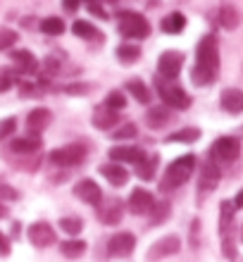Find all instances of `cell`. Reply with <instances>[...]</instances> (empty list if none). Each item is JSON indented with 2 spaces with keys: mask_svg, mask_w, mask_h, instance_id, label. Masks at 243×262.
Returning a JSON list of instances; mask_svg holds the SVG:
<instances>
[{
  "mask_svg": "<svg viewBox=\"0 0 243 262\" xmlns=\"http://www.w3.org/2000/svg\"><path fill=\"white\" fill-rule=\"evenodd\" d=\"M219 74V46L217 36H203L198 48H195V64L191 69V81L195 86H210Z\"/></svg>",
  "mask_w": 243,
  "mask_h": 262,
  "instance_id": "obj_1",
  "label": "cell"
},
{
  "mask_svg": "<svg viewBox=\"0 0 243 262\" xmlns=\"http://www.w3.org/2000/svg\"><path fill=\"white\" fill-rule=\"evenodd\" d=\"M195 172V155H181L167 167L165 177L160 179V191L162 193H169V191H176L179 186H184L191 174Z\"/></svg>",
  "mask_w": 243,
  "mask_h": 262,
  "instance_id": "obj_2",
  "label": "cell"
},
{
  "mask_svg": "<svg viewBox=\"0 0 243 262\" xmlns=\"http://www.w3.org/2000/svg\"><path fill=\"white\" fill-rule=\"evenodd\" d=\"M117 29L124 38H136V41L148 38V34H150V24L146 17L141 12H129V10L117 14Z\"/></svg>",
  "mask_w": 243,
  "mask_h": 262,
  "instance_id": "obj_3",
  "label": "cell"
},
{
  "mask_svg": "<svg viewBox=\"0 0 243 262\" xmlns=\"http://www.w3.org/2000/svg\"><path fill=\"white\" fill-rule=\"evenodd\" d=\"M83 158H86V148L83 145H62V148H55V150L48 155V162L53 167H77L83 162Z\"/></svg>",
  "mask_w": 243,
  "mask_h": 262,
  "instance_id": "obj_4",
  "label": "cell"
},
{
  "mask_svg": "<svg viewBox=\"0 0 243 262\" xmlns=\"http://www.w3.org/2000/svg\"><path fill=\"white\" fill-rule=\"evenodd\" d=\"M241 152V143L238 138L234 136H219L210 148V160H215L217 165L219 162H234Z\"/></svg>",
  "mask_w": 243,
  "mask_h": 262,
  "instance_id": "obj_5",
  "label": "cell"
},
{
  "mask_svg": "<svg viewBox=\"0 0 243 262\" xmlns=\"http://www.w3.org/2000/svg\"><path fill=\"white\" fill-rule=\"evenodd\" d=\"M219 179H222V172H219V165L215 160H208L205 165L201 167V179H198V200H203L205 195H210L219 186Z\"/></svg>",
  "mask_w": 243,
  "mask_h": 262,
  "instance_id": "obj_6",
  "label": "cell"
},
{
  "mask_svg": "<svg viewBox=\"0 0 243 262\" xmlns=\"http://www.w3.org/2000/svg\"><path fill=\"white\" fill-rule=\"evenodd\" d=\"M181 250V238L176 234H169V236H162L158 241L150 246L148 250V260H165V257H172L176 255Z\"/></svg>",
  "mask_w": 243,
  "mask_h": 262,
  "instance_id": "obj_7",
  "label": "cell"
},
{
  "mask_svg": "<svg viewBox=\"0 0 243 262\" xmlns=\"http://www.w3.org/2000/svg\"><path fill=\"white\" fill-rule=\"evenodd\" d=\"M160 98L165 100V105L169 110H186L191 107V98L181 86H174V83H162L160 86Z\"/></svg>",
  "mask_w": 243,
  "mask_h": 262,
  "instance_id": "obj_8",
  "label": "cell"
},
{
  "mask_svg": "<svg viewBox=\"0 0 243 262\" xmlns=\"http://www.w3.org/2000/svg\"><path fill=\"white\" fill-rule=\"evenodd\" d=\"M184 53H179V50H167V53H162L160 60H158V72H160L162 79H176L181 72V67H184Z\"/></svg>",
  "mask_w": 243,
  "mask_h": 262,
  "instance_id": "obj_9",
  "label": "cell"
},
{
  "mask_svg": "<svg viewBox=\"0 0 243 262\" xmlns=\"http://www.w3.org/2000/svg\"><path fill=\"white\" fill-rule=\"evenodd\" d=\"M136 248V236L129 231H119L107 241V253L112 257H129Z\"/></svg>",
  "mask_w": 243,
  "mask_h": 262,
  "instance_id": "obj_10",
  "label": "cell"
},
{
  "mask_svg": "<svg viewBox=\"0 0 243 262\" xmlns=\"http://www.w3.org/2000/svg\"><path fill=\"white\" fill-rule=\"evenodd\" d=\"M29 241L34 243L36 248H48L57 241L55 229L50 227L48 222H36V224L29 227Z\"/></svg>",
  "mask_w": 243,
  "mask_h": 262,
  "instance_id": "obj_11",
  "label": "cell"
},
{
  "mask_svg": "<svg viewBox=\"0 0 243 262\" xmlns=\"http://www.w3.org/2000/svg\"><path fill=\"white\" fill-rule=\"evenodd\" d=\"M126 203H129V210H131V214H148L155 207L153 193H150V191H146V188H134Z\"/></svg>",
  "mask_w": 243,
  "mask_h": 262,
  "instance_id": "obj_12",
  "label": "cell"
},
{
  "mask_svg": "<svg viewBox=\"0 0 243 262\" xmlns=\"http://www.w3.org/2000/svg\"><path fill=\"white\" fill-rule=\"evenodd\" d=\"M74 195L79 200H83L86 205H100V200H103V191L98 186L93 179H81L74 186Z\"/></svg>",
  "mask_w": 243,
  "mask_h": 262,
  "instance_id": "obj_13",
  "label": "cell"
},
{
  "mask_svg": "<svg viewBox=\"0 0 243 262\" xmlns=\"http://www.w3.org/2000/svg\"><path fill=\"white\" fill-rule=\"evenodd\" d=\"M146 158V150L143 148H136V145H115L110 148V160L112 162H129V165H136Z\"/></svg>",
  "mask_w": 243,
  "mask_h": 262,
  "instance_id": "obj_14",
  "label": "cell"
},
{
  "mask_svg": "<svg viewBox=\"0 0 243 262\" xmlns=\"http://www.w3.org/2000/svg\"><path fill=\"white\" fill-rule=\"evenodd\" d=\"M219 105L227 115H243V91L241 89H224L219 96Z\"/></svg>",
  "mask_w": 243,
  "mask_h": 262,
  "instance_id": "obj_15",
  "label": "cell"
},
{
  "mask_svg": "<svg viewBox=\"0 0 243 262\" xmlns=\"http://www.w3.org/2000/svg\"><path fill=\"white\" fill-rule=\"evenodd\" d=\"M172 119H174V115L167 105H153L150 110H146V124L150 129H165Z\"/></svg>",
  "mask_w": 243,
  "mask_h": 262,
  "instance_id": "obj_16",
  "label": "cell"
},
{
  "mask_svg": "<svg viewBox=\"0 0 243 262\" xmlns=\"http://www.w3.org/2000/svg\"><path fill=\"white\" fill-rule=\"evenodd\" d=\"M91 122H93V126L96 129H115V124L119 122V115L115 110H110V107H105V105H98L96 110H93V117H91Z\"/></svg>",
  "mask_w": 243,
  "mask_h": 262,
  "instance_id": "obj_17",
  "label": "cell"
},
{
  "mask_svg": "<svg viewBox=\"0 0 243 262\" xmlns=\"http://www.w3.org/2000/svg\"><path fill=\"white\" fill-rule=\"evenodd\" d=\"M50 122H53V112L48 107H36V110L29 112V117H27V126L34 134H41L43 129H48Z\"/></svg>",
  "mask_w": 243,
  "mask_h": 262,
  "instance_id": "obj_18",
  "label": "cell"
},
{
  "mask_svg": "<svg viewBox=\"0 0 243 262\" xmlns=\"http://www.w3.org/2000/svg\"><path fill=\"white\" fill-rule=\"evenodd\" d=\"M100 174H103L105 179L110 181L115 188L124 186L126 181H129V172H126L124 167H119V162H107V165H100Z\"/></svg>",
  "mask_w": 243,
  "mask_h": 262,
  "instance_id": "obj_19",
  "label": "cell"
},
{
  "mask_svg": "<svg viewBox=\"0 0 243 262\" xmlns=\"http://www.w3.org/2000/svg\"><path fill=\"white\" fill-rule=\"evenodd\" d=\"M122 214H124V203L117 198L100 207V220H103V224H107V227L119 224V222H122Z\"/></svg>",
  "mask_w": 243,
  "mask_h": 262,
  "instance_id": "obj_20",
  "label": "cell"
},
{
  "mask_svg": "<svg viewBox=\"0 0 243 262\" xmlns=\"http://www.w3.org/2000/svg\"><path fill=\"white\" fill-rule=\"evenodd\" d=\"M158 165H160V155L158 152H153V155H146V158L141 160V162H136V177L143 181H150L155 177V172H158Z\"/></svg>",
  "mask_w": 243,
  "mask_h": 262,
  "instance_id": "obj_21",
  "label": "cell"
},
{
  "mask_svg": "<svg viewBox=\"0 0 243 262\" xmlns=\"http://www.w3.org/2000/svg\"><path fill=\"white\" fill-rule=\"evenodd\" d=\"M217 21H219V27L231 31V29H236L241 24V12H238L234 5H222L217 10Z\"/></svg>",
  "mask_w": 243,
  "mask_h": 262,
  "instance_id": "obj_22",
  "label": "cell"
},
{
  "mask_svg": "<svg viewBox=\"0 0 243 262\" xmlns=\"http://www.w3.org/2000/svg\"><path fill=\"white\" fill-rule=\"evenodd\" d=\"M72 31H74V36L77 38H81V41H103V34L98 31L91 21L86 19H77L74 24H72Z\"/></svg>",
  "mask_w": 243,
  "mask_h": 262,
  "instance_id": "obj_23",
  "label": "cell"
},
{
  "mask_svg": "<svg viewBox=\"0 0 243 262\" xmlns=\"http://www.w3.org/2000/svg\"><path fill=\"white\" fill-rule=\"evenodd\" d=\"M126 91H129V93L134 96V100L141 103V105H148L150 100H153V91L148 89L141 79H129V81H126Z\"/></svg>",
  "mask_w": 243,
  "mask_h": 262,
  "instance_id": "obj_24",
  "label": "cell"
},
{
  "mask_svg": "<svg viewBox=\"0 0 243 262\" xmlns=\"http://www.w3.org/2000/svg\"><path fill=\"white\" fill-rule=\"evenodd\" d=\"M10 150L17 152V155H31V152L41 150V138L29 136V138H14L10 143Z\"/></svg>",
  "mask_w": 243,
  "mask_h": 262,
  "instance_id": "obj_25",
  "label": "cell"
},
{
  "mask_svg": "<svg viewBox=\"0 0 243 262\" xmlns=\"http://www.w3.org/2000/svg\"><path fill=\"white\" fill-rule=\"evenodd\" d=\"M234 212H236L234 203H229V200H222V203H219V234L222 236H229Z\"/></svg>",
  "mask_w": 243,
  "mask_h": 262,
  "instance_id": "obj_26",
  "label": "cell"
},
{
  "mask_svg": "<svg viewBox=\"0 0 243 262\" xmlns=\"http://www.w3.org/2000/svg\"><path fill=\"white\" fill-rule=\"evenodd\" d=\"M160 29L165 31V34H181L184 29H186V17L181 12H172V14H167L165 19L160 21Z\"/></svg>",
  "mask_w": 243,
  "mask_h": 262,
  "instance_id": "obj_27",
  "label": "cell"
},
{
  "mask_svg": "<svg viewBox=\"0 0 243 262\" xmlns=\"http://www.w3.org/2000/svg\"><path fill=\"white\" fill-rule=\"evenodd\" d=\"M201 138V129H195V126H186V129H179L165 136V143H195Z\"/></svg>",
  "mask_w": 243,
  "mask_h": 262,
  "instance_id": "obj_28",
  "label": "cell"
},
{
  "mask_svg": "<svg viewBox=\"0 0 243 262\" xmlns=\"http://www.w3.org/2000/svg\"><path fill=\"white\" fill-rule=\"evenodd\" d=\"M115 55H117V60L122 64H134V62H139L141 60V48L136 46V43H122Z\"/></svg>",
  "mask_w": 243,
  "mask_h": 262,
  "instance_id": "obj_29",
  "label": "cell"
},
{
  "mask_svg": "<svg viewBox=\"0 0 243 262\" xmlns=\"http://www.w3.org/2000/svg\"><path fill=\"white\" fill-rule=\"evenodd\" d=\"M60 253L70 260H77L86 253V241L81 238H70V241H60Z\"/></svg>",
  "mask_w": 243,
  "mask_h": 262,
  "instance_id": "obj_30",
  "label": "cell"
},
{
  "mask_svg": "<svg viewBox=\"0 0 243 262\" xmlns=\"http://www.w3.org/2000/svg\"><path fill=\"white\" fill-rule=\"evenodd\" d=\"M10 55H12V60L17 62V67L24 69V72H34V69H36V57H34V53H31V50H27V48L12 50Z\"/></svg>",
  "mask_w": 243,
  "mask_h": 262,
  "instance_id": "obj_31",
  "label": "cell"
},
{
  "mask_svg": "<svg viewBox=\"0 0 243 262\" xmlns=\"http://www.w3.org/2000/svg\"><path fill=\"white\" fill-rule=\"evenodd\" d=\"M169 212H172V205H169L167 200L155 203V207L150 210V227H160V224H165V220L169 217Z\"/></svg>",
  "mask_w": 243,
  "mask_h": 262,
  "instance_id": "obj_32",
  "label": "cell"
},
{
  "mask_svg": "<svg viewBox=\"0 0 243 262\" xmlns=\"http://www.w3.org/2000/svg\"><path fill=\"white\" fill-rule=\"evenodd\" d=\"M41 31L46 36L64 34V19L62 17H46V19H41Z\"/></svg>",
  "mask_w": 243,
  "mask_h": 262,
  "instance_id": "obj_33",
  "label": "cell"
},
{
  "mask_svg": "<svg viewBox=\"0 0 243 262\" xmlns=\"http://www.w3.org/2000/svg\"><path fill=\"white\" fill-rule=\"evenodd\" d=\"M103 105L105 107H110V110H115V112H119V110H124L126 107V96L122 93V91H110Z\"/></svg>",
  "mask_w": 243,
  "mask_h": 262,
  "instance_id": "obj_34",
  "label": "cell"
},
{
  "mask_svg": "<svg viewBox=\"0 0 243 262\" xmlns=\"http://www.w3.org/2000/svg\"><path fill=\"white\" fill-rule=\"evenodd\" d=\"M19 41V34L14 29H7V27H0V50H10L14 48V43Z\"/></svg>",
  "mask_w": 243,
  "mask_h": 262,
  "instance_id": "obj_35",
  "label": "cell"
},
{
  "mask_svg": "<svg viewBox=\"0 0 243 262\" xmlns=\"http://www.w3.org/2000/svg\"><path fill=\"white\" fill-rule=\"evenodd\" d=\"M60 229H62L64 234L77 236V234H81L83 222L79 220V217H62V220H60Z\"/></svg>",
  "mask_w": 243,
  "mask_h": 262,
  "instance_id": "obj_36",
  "label": "cell"
},
{
  "mask_svg": "<svg viewBox=\"0 0 243 262\" xmlns=\"http://www.w3.org/2000/svg\"><path fill=\"white\" fill-rule=\"evenodd\" d=\"M136 134H139L136 124H134V122H126V124H122L119 129L112 131V138H115V141H124V138H136Z\"/></svg>",
  "mask_w": 243,
  "mask_h": 262,
  "instance_id": "obj_37",
  "label": "cell"
},
{
  "mask_svg": "<svg viewBox=\"0 0 243 262\" xmlns=\"http://www.w3.org/2000/svg\"><path fill=\"white\" fill-rule=\"evenodd\" d=\"M14 129H17V119H14V117L0 119V141H5L7 136H12Z\"/></svg>",
  "mask_w": 243,
  "mask_h": 262,
  "instance_id": "obj_38",
  "label": "cell"
},
{
  "mask_svg": "<svg viewBox=\"0 0 243 262\" xmlns=\"http://www.w3.org/2000/svg\"><path fill=\"white\" fill-rule=\"evenodd\" d=\"M64 91L70 96H89L91 91H93V83H70Z\"/></svg>",
  "mask_w": 243,
  "mask_h": 262,
  "instance_id": "obj_39",
  "label": "cell"
},
{
  "mask_svg": "<svg viewBox=\"0 0 243 262\" xmlns=\"http://www.w3.org/2000/svg\"><path fill=\"white\" fill-rule=\"evenodd\" d=\"M14 83V76L10 74V69H0V93H5V91L12 89Z\"/></svg>",
  "mask_w": 243,
  "mask_h": 262,
  "instance_id": "obj_40",
  "label": "cell"
},
{
  "mask_svg": "<svg viewBox=\"0 0 243 262\" xmlns=\"http://www.w3.org/2000/svg\"><path fill=\"white\" fill-rule=\"evenodd\" d=\"M17 198H19V193H17L12 186L0 184V203H10V200H17Z\"/></svg>",
  "mask_w": 243,
  "mask_h": 262,
  "instance_id": "obj_41",
  "label": "cell"
},
{
  "mask_svg": "<svg viewBox=\"0 0 243 262\" xmlns=\"http://www.w3.org/2000/svg\"><path fill=\"white\" fill-rule=\"evenodd\" d=\"M86 7H89V12H93L96 17H100V19H107V17H110V14L103 10L100 0H86Z\"/></svg>",
  "mask_w": 243,
  "mask_h": 262,
  "instance_id": "obj_42",
  "label": "cell"
},
{
  "mask_svg": "<svg viewBox=\"0 0 243 262\" xmlns=\"http://www.w3.org/2000/svg\"><path fill=\"white\" fill-rule=\"evenodd\" d=\"M79 5H81V0H62L64 12H77Z\"/></svg>",
  "mask_w": 243,
  "mask_h": 262,
  "instance_id": "obj_43",
  "label": "cell"
},
{
  "mask_svg": "<svg viewBox=\"0 0 243 262\" xmlns=\"http://www.w3.org/2000/svg\"><path fill=\"white\" fill-rule=\"evenodd\" d=\"M0 255H10V238L0 234Z\"/></svg>",
  "mask_w": 243,
  "mask_h": 262,
  "instance_id": "obj_44",
  "label": "cell"
},
{
  "mask_svg": "<svg viewBox=\"0 0 243 262\" xmlns=\"http://www.w3.org/2000/svg\"><path fill=\"white\" fill-rule=\"evenodd\" d=\"M224 255H227V257L236 255V253H234V241H231L229 236H224Z\"/></svg>",
  "mask_w": 243,
  "mask_h": 262,
  "instance_id": "obj_45",
  "label": "cell"
},
{
  "mask_svg": "<svg viewBox=\"0 0 243 262\" xmlns=\"http://www.w3.org/2000/svg\"><path fill=\"white\" fill-rule=\"evenodd\" d=\"M38 93V86H29V83H21V96L24 98H31Z\"/></svg>",
  "mask_w": 243,
  "mask_h": 262,
  "instance_id": "obj_46",
  "label": "cell"
},
{
  "mask_svg": "<svg viewBox=\"0 0 243 262\" xmlns=\"http://www.w3.org/2000/svg\"><path fill=\"white\" fill-rule=\"evenodd\" d=\"M234 207H236V210H241L243 207V188L236 193V198H234Z\"/></svg>",
  "mask_w": 243,
  "mask_h": 262,
  "instance_id": "obj_47",
  "label": "cell"
},
{
  "mask_svg": "<svg viewBox=\"0 0 243 262\" xmlns=\"http://www.w3.org/2000/svg\"><path fill=\"white\" fill-rule=\"evenodd\" d=\"M5 217H7V207L0 203V220H5Z\"/></svg>",
  "mask_w": 243,
  "mask_h": 262,
  "instance_id": "obj_48",
  "label": "cell"
},
{
  "mask_svg": "<svg viewBox=\"0 0 243 262\" xmlns=\"http://www.w3.org/2000/svg\"><path fill=\"white\" fill-rule=\"evenodd\" d=\"M241 243H243V224H241Z\"/></svg>",
  "mask_w": 243,
  "mask_h": 262,
  "instance_id": "obj_49",
  "label": "cell"
},
{
  "mask_svg": "<svg viewBox=\"0 0 243 262\" xmlns=\"http://www.w3.org/2000/svg\"><path fill=\"white\" fill-rule=\"evenodd\" d=\"M103 3H117V0H103Z\"/></svg>",
  "mask_w": 243,
  "mask_h": 262,
  "instance_id": "obj_50",
  "label": "cell"
}]
</instances>
